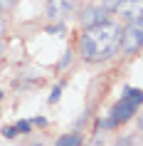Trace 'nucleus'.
<instances>
[{"label":"nucleus","mask_w":143,"mask_h":146,"mask_svg":"<svg viewBox=\"0 0 143 146\" xmlns=\"http://www.w3.org/2000/svg\"><path fill=\"white\" fill-rule=\"evenodd\" d=\"M121 27L116 23H99L86 30L82 37V54L86 62H101L109 60L121 47Z\"/></svg>","instance_id":"f257e3e1"},{"label":"nucleus","mask_w":143,"mask_h":146,"mask_svg":"<svg viewBox=\"0 0 143 146\" xmlns=\"http://www.w3.org/2000/svg\"><path fill=\"white\" fill-rule=\"evenodd\" d=\"M141 45H143V23L131 20V25L121 32V50L123 52H136Z\"/></svg>","instance_id":"f03ea898"},{"label":"nucleus","mask_w":143,"mask_h":146,"mask_svg":"<svg viewBox=\"0 0 143 146\" xmlns=\"http://www.w3.org/2000/svg\"><path fill=\"white\" fill-rule=\"evenodd\" d=\"M76 8V0H47V15L52 20H67Z\"/></svg>","instance_id":"7ed1b4c3"},{"label":"nucleus","mask_w":143,"mask_h":146,"mask_svg":"<svg viewBox=\"0 0 143 146\" xmlns=\"http://www.w3.org/2000/svg\"><path fill=\"white\" fill-rule=\"evenodd\" d=\"M138 111V102L133 99H128V97H121V102L113 107V124H119V121H126V119H131V116Z\"/></svg>","instance_id":"20e7f679"},{"label":"nucleus","mask_w":143,"mask_h":146,"mask_svg":"<svg viewBox=\"0 0 143 146\" xmlns=\"http://www.w3.org/2000/svg\"><path fill=\"white\" fill-rule=\"evenodd\" d=\"M106 13H109V10H106L104 5H89L79 20H82V25L89 30V27H94V25H99V23H106Z\"/></svg>","instance_id":"39448f33"},{"label":"nucleus","mask_w":143,"mask_h":146,"mask_svg":"<svg viewBox=\"0 0 143 146\" xmlns=\"http://www.w3.org/2000/svg\"><path fill=\"white\" fill-rule=\"evenodd\" d=\"M126 20H138L143 15V0H121V5L116 8Z\"/></svg>","instance_id":"423d86ee"},{"label":"nucleus","mask_w":143,"mask_h":146,"mask_svg":"<svg viewBox=\"0 0 143 146\" xmlns=\"http://www.w3.org/2000/svg\"><path fill=\"white\" fill-rule=\"evenodd\" d=\"M57 146H82V139H79V134H67L57 141Z\"/></svg>","instance_id":"0eeeda50"},{"label":"nucleus","mask_w":143,"mask_h":146,"mask_svg":"<svg viewBox=\"0 0 143 146\" xmlns=\"http://www.w3.org/2000/svg\"><path fill=\"white\" fill-rule=\"evenodd\" d=\"M123 97H128V99L138 102V104H143V89H126L123 92Z\"/></svg>","instance_id":"6e6552de"},{"label":"nucleus","mask_w":143,"mask_h":146,"mask_svg":"<svg viewBox=\"0 0 143 146\" xmlns=\"http://www.w3.org/2000/svg\"><path fill=\"white\" fill-rule=\"evenodd\" d=\"M101 5H104L106 10H116L121 5V0H101Z\"/></svg>","instance_id":"1a4fd4ad"},{"label":"nucleus","mask_w":143,"mask_h":146,"mask_svg":"<svg viewBox=\"0 0 143 146\" xmlns=\"http://www.w3.org/2000/svg\"><path fill=\"white\" fill-rule=\"evenodd\" d=\"M47 32H49V35H64V25H52V27H47Z\"/></svg>","instance_id":"9d476101"},{"label":"nucleus","mask_w":143,"mask_h":146,"mask_svg":"<svg viewBox=\"0 0 143 146\" xmlns=\"http://www.w3.org/2000/svg\"><path fill=\"white\" fill-rule=\"evenodd\" d=\"M15 126H17V134H20V131H22V134H27V131H30V126H32V121H17Z\"/></svg>","instance_id":"9b49d317"},{"label":"nucleus","mask_w":143,"mask_h":146,"mask_svg":"<svg viewBox=\"0 0 143 146\" xmlns=\"http://www.w3.org/2000/svg\"><path fill=\"white\" fill-rule=\"evenodd\" d=\"M59 94H62V87H54V89H52V94H49V104H54V102L59 99Z\"/></svg>","instance_id":"f8f14e48"},{"label":"nucleus","mask_w":143,"mask_h":146,"mask_svg":"<svg viewBox=\"0 0 143 146\" xmlns=\"http://www.w3.org/2000/svg\"><path fill=\"white\" fill-rule=\"evenodd\" d=\"M3 134H5V136H8V139H13V136H17V126H8V129L3 131Z\"/></svg>","instance_id":"ddd939ff"},{"label":"nucleus","mask_w":143,"mask_h":146,"mask_svg":"<svg viewBox=\"0 0 143 146\" xmlns=\"http://www.w3.org/2000/svg\"><path fill=\"white\" fill-rule=\"evenodd\" d=\"M69 60H72V52H67V54H64V60L59 62V69H64V67H67V64H69Z\"/></svg>","instance_id":"4468645a"},{"label":"nucleus","mask_w":143,"mask_h":146,"mask_svg":"<svg viewBox=\"0 0 143 146\" xmlns=\"http://www.w3.org/2000/svg\"><path fill=\"white\" fill-rule=\"evenodd\" d=\"M32 124H37V126H45L47 119H45V116H35V119H32Z\"/></svg>","instance_id":"2eb2a0df"},{"label":"nucleus","mask_w":143,"mask_h":146,"mask_svg":"<svg viewBox=\"0 0 143 146\" xmlns=\"http://www.w3.org/2000/svg\"><path fill=\"white\" fill-rule=\"evenodd\" d=\"M13 3H15V0H0V10H5L8 5H13Z\"/></svg>","instance_id":"dca6fc26"},{"label":"nucleus","mask_w":143,"mask_h":146,"mask_svg":"<svg viewBox=\"0 0 143 146\" xmlns=\"http://www.w3.org/2000/svg\"><path fill=\"white\" fill-rule=\"evenodd\" d=\"M3 30H5V25H3V17H0V35H3Z\"/></svg>","instance_id":"f3484780"},{"label":"nucleus","mask_w":143,"mask_h":146,"mask_svg":"<svg viewBox=\"0 0 143 146\" xmlns=\"http://www.w3.org/2000/svg\"><path fill=\"white\" fill-rule=\"evenodd\" d=\"M138 20H141V23H143V15H141V17H138Z\"/></svg>","instance_id":"a211bd4d"},{"label":"nucleus","mask_w":143,"mask_h":146,"mask_svg":"<svg viewBox=\"0 0 143 146\" xmlns=\"http://www.w3.org/2000/svg\"><path fill=\"white\" fill-rule=\"evenodd\" d=\"M0 99H3V92H0Z\"/></svg>","instance_id":"6ab92c4d"},{"label":"nucleus","mask_w":143,"mask_h":146,"mask_svg":"<svg viewBox=\"0 0 143 146\" xmlns=\"http://www.w3.org/2000/svg\"><path fill=\"white\" fill-rule=\"evenodd\" d=\"M0 52H3V45H0Z\"/></svg>","instance_id":"aec40b11"},{"label":"nucleus","mask_w":143,"mask_h":146,"mask_svg":"<svg viewBox=\"0 0 143 146\" xmlns=\"http://www.w3.org/2000/svg\"><path fill=\"white\" fill-rule=\"evenodd\" d=\"M94 146H96V144H94Z\"/></svg>","instance_id":"412c9836"}]
</instances>
